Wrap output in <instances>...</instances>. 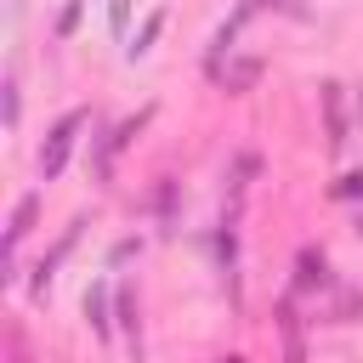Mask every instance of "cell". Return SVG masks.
Listing matches in <instances>:
<instances>
[{
	"instance_id": "obj_1",
	"label": "cell",
	"mask_w": 363,
	"mask_h": 363,
	"mask_svg": "<svg viewBox=\"0 0 363 363\" xmlns=\"http://www.w3.org/2000/svg\"><path fill=\"white\" fill-rule=\"evenodd\" d=\"M91 125V113L85 108H68L51 130H45V142H40V182H57L62 170H68V159H74V136Z\"/></svg>"
},
{
	"instance_id": "obj_2",
	"label": "cell",
	"mask_w": 363,
	"mask_h": 363,
	"mask_svg": "<svg viewBox=\"0 0 363 363\" xmlns=\"http://www.w3.org/2000/svg\"><path fill=\"white\" fill-rule=\"evenodd\" d=\"M227 96H244V91H255L261 85V74H267V57H255V51H233V57H221L216 68H204Z\"/></svg>"
},
{
	"instance_id": "obj_3",
	"label": "cell",
	"mask_w": 363,
	"mask_h": 363,
	"mask_svg": "<svg viewBox=\"0 0 363 363\" xmlns=\"http://www.w3.org/2000/svg\"><path fill=\"white\" fill-rule=\"evenodd\" d=\"M79 233H85V216H74V221L62 227V238H57V244H51V250H45V255H40L34 267H28V295H51V284H57V267H62V261L74 255Z\"/></svg>"
},
{
	"instance_id": "obj_4",
	"label": "cell",
	"mask_w": 363,
	"mask_h": 363,
	"mask_svg": "<svg viewBox=\"0 0 363 363\" xmlns=\"http://www.w3.org/2000/svg\"><path fill=\"white\" fill-rule=\"evenodd\" d=\"M318 108H323V142L329 153H340L352 142V113H346V85L340 79H323L318 85Z\"/></svg>"
},
{
	"instance_id": "obj_5",
	"label": "cell",
	"mask_w": 363,
	"mask_h": 363,
	"mask_svg": "<svg viewBox=\"0 0 363 363\" xmlns=\"http://www.w3.org/2000/svg\"><path fill=\"white\" fill-rule=\"evenodd\" d=\"M335 272H329V250L323 244H301L295 250V295H329Z\"/></svg>"
},
{
	"instance_id": "obj_6",
	"label": "cell",
	"mask_w": 363,
	"mask_h": 363,
	"mask_svg": "<svg viewBox=\"0 0 363 363\" xmlns=\"http://www.w3.org/2000/svg\"><path fill=\"white\" fill-rule=\"evenodd\" d=\"M79 312H85V323H91V335H96L102 346L119 335V323H113V284H108V278H91V289H85Z\"/></svg>"
},
{
	"instance_id": "obj_7",
	"label": "cell",
	"mask_w": 363,
	"mask_h": 363,
	"mask_svg": "<svg viewBox=\"0 0 363 363\" xmlns=\"http://www.w3.org/2000/svg\"><path fill=\"white\" fill-rule=\"evenodd\" d=\"M272 329H278V340H284V363H306V323H301L295 295H278V306H272Z\"/></svg>"
},
{
	"instance_id": "obj_8",
	"label": "cell",
	"mask_w": 363,
	"mask_h": 363,
	"mask_svg": "<svg viewBox=\"0 0 363 363\" xmlns=\"http://www.w3.org/2000/svg\"><path fill=\"white\" fill-rule=\"evenodd\" d=\"M113 323H119L130 357H142V301H136L130 284H113Z\"/></svg>"
},
{
	"instance_id": "obj_9",
	"label": "cell",
	"mask_w": 363,
	"mask_h": 363,
	"mask_svg": "<svg viewBox=\"0 0 363 363\" xmlns=\"http://www.w3.org/2000/svg\"><path fill=\"white\" fill-rule=\"evenodd\" d=\"M40 204H45V193H40V187H28V193L11 204V221H6V244H0V250H17V244L34 233V221H40Z\"/></svg>"
},
{
	"instance_id": "obj_10",
	"label": "cell",
	"mask_w": 363,
	"mask_h": 363,
	"mask_svg": "<svg viewBox=\"0 0 363 363\" xmlns=\"http://www.w3.org/2000/svg\"><path fill=\"white\" fill-rule=\"evenodd\" d=\"M164 23H170V11H164V6H153V11H147V17L136 23V34L125 40V62H142V57H147V51L159 45V34H164Z\"/></svg>"
},
{
	"instance_id": "obj_11",
	"label": "cell",
	"mask_w": 363,
	"mask_h": 363,
	"mask_svg": "<svg viewBox=\"0 0 363 363\" xmlns=\"http://www.w3.org/2000/svg\"><path fill=\"white\" fill-rule=\"evenodd\" d=\"M153 113H159V102H142V108H136L130 119H119V125L108 130V147H113V153H125V147H130V142H136V136H142V130L153 125Z\"/></svg>"
},
{
	"instance_id": "obj_12",
	"label": "cell",
	"mask_w": 363,
	"mask_h": 363,
	"mask_svg": "<svg viewBox=\"0 0 363 363\" xmlns=\"http://www.w3.org/2000/svg\"><path fill=\"white\" fill-rule=\"evenodd\" d=\"M363 318V284H335L329 289V323H357Z\"/></svg>"
},
{
	"instance_id": "obj_13",
	"label": "cell",
	"mask_w": 363,
	"mask_h": 363,
	"mask_svg": "<svg viewBox=\"0 0 363 363\" xmlns=\"http://www.w3.org/2000/svg\"><path fill=\"white\" fill-rule=\"evenodd\" d=\"M147 204L159 210V221H176V182H170V176H159V182H153V193H147Z\"/></svg>"
},
{
	"instance_id": "obj_14",
	"label": "cell",
	"mask_w": 363,
	"mask_h": 363,
	"mask_svg": "<svg viewBox=\"0 0 363 363\" xmlns=\"http://www.w3.org/2000/svg\"><path fill=\"white\" fill-rule=\"evenodd\" d=\"M329 199H340V204H363V170L335 176V182H329Z\"/></svg>"
},
{
	"instance_id": "obj_15",
	"label": "cell",
	"mask_w": 363,
	"mask_h": 363,
	"mask_svg": "<svg viewBox=\"0 0 363 363\" xmlns=\"http://www.w3.org/2000/svg\"><path fill=\"white\" fill-rule=\"evenodd\" d=\"M255 170H261V159H255V153H238V159H233V170H227V187H233V193H244Z\"/></svg>"
},
{
	"instance_id": "obj_16",
	"label": "cell",
	"mask_w": 363,
	"mask_h": 363,
	"mask_svg": "<svg viewBox=\"0 0 363 363\" xmlns=\"http://www.w3.org/2000/svg\"><path fill=\"white\" fill-rule=\"evenodd\" d=\"M79 17H85V0H68V6L57 11V40H74V28H79Z\"/></svg>"
},
{
	"instance_id": "obj_17",
	"label": "cell",
	"mask_w": 363,
	"mask_h": 363,
	"mask_svg": "<svg viewBox=\"0 0 363 363\" xmlns=\"http://www.w3.org/2000/svg\"><path fill=\"white\" fill-rule=\"evenodd\" d=\"M6 130H17V113H23V91H17V74H6Z\"/></svg>"
},
{
	"instance_id": "obj_18",
	"label": "cell",
	"mask_w": 363,
	"mask_h": 363,
	"mask_svg": "<svg viewBox=\"0 0 363 363\" xmlns=\"http://www.w3.org/2000/svg\"><path fill=\"white\" fill-rule=\"evenodd\" d=\"M136 255H142V238H119V244L108 250V272H113V267H125V261H136Z\"/></svg>"
},
{
	"instance_id": "obj_19",
	"label": "cell",
	"mask_w": 363,
	"mask_h": 363,
	"mask_svg": "<svg viewBox=\"0 0 363 363\" xmlns=\"http://www.w3.org/2000/svg\"><path fill=\"white\" fill-rule=\"evenodd\" d=\"M255 11H284V17H295V23H306V6L301 0H250Z\"/></svg>"
},
{
	"instance_id": "obj_20",
	"label": "cell",
	"mask_w": 363,
	"mask_h": 363,
	"mask_svg": "<svg viewBox=\"0 0 363 363\" xmlns=\"http://www.w3.org/2000/svg\"><path fill=\"white\" fill-rule=\"evenodd\" d=\"M108 28H113V40H125V28H130V0H108Z\"/></svg>"
},
{
	"instance_id": "obj_21",
	"label": "cell",
	"mask_w": 363,
	"mask_h": 363,
	"mask_svg": "<svg viewBox=\"0 0 363 363\" xmlns=\"http://www.w3.org/2000/svg\"><path fill=\"white\" fill-rule=\"evenodd\" d=\"M352 113H357V125H363V85H357V96H352Z\"/></svg>"
},
{
	"instance_id": "obj_22",
	"label": "cell",
	"mask_w": 363,
	"mask_h": 363,
	"mask_svg": "<svg viewBox=\"0 0 363 363\" xmlns=\"http://www.w3.org/2000/svg\"><path fill=\"white\" fill-rule=\"evenodd\" d=\"M216 363H250V357H244V352H227V357H216Z\"/></svg>"
},
{
	"instance_id": "obj_23",
	"label": "cell",
	"mask_w": 363,
	"mask_h": 363,
	"mask_svg": "<svg viewBox=\"0 0 363 363\" xmlns=\"http://www.w3.org/2000/svg\"><path fill=\"white\" fill-rule=\"evenodd\" d=\"M352 227H357V233H363V204H357V216H352Z\"/></svg>"
}]
</instances>
